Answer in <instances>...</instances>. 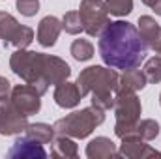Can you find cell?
I'll use <instances>...</instances> for the list:
<instances>
[{"label":"cell","mask_w":161,"mask_h":159,"mask_svg":"<svg viewBox=\"0 0 161 159\" xmlns=\"http://www.w3.org/2000/svg\"><path fill=\"white\" fill-rule=\"evenodd\" d=\"M80 97L82 96H80V90H79V86H77V82L62 80L54 88V101L62 109H73V107H77Z\"/></svg>","instance_id":"7c38bea8"},{"label":"cell","mask_w":161,"mask_h":159,"mask_svg":"<svg viewBox=\"0 0 161 159\" xmlns=\"http://www.w3.org/2000/svg\"><path fill=\"white\" fill-rule=\"evenodd\" d=\"M120 77L114 69H107L103 66H90L82 69L77 79V86L80 90V96L92 94V105L99 107L103 111H109L114 107V96Z\"/></svg>","instance_id":"7a4b0ae2"},{"label":"cell","mask_w":161,"mask_h":159,"mask_svg":"<svg viewBox=\"0 0 161 159\" xmlns=\"http://www.w3.org/2000/svg\"><path fill=\"white\" fill-rule=\"evenodd\" d=\"M43 52H32L25 49H17L11 54L9 66L15 75H19L26 84H32L41 96L47 92L49 82L43 79Z\"/></svg>","instance_id":"5b68a950"},{"label":"cell","mask_w":161,"mask_h":159,"mask_svg":"<svg viewBox=\"0 0 161 159\" xmlns=\"http://www.w3.org/2000/svg\"><path fill=\"white\" fill-rule=\"evenodd\" d=\"M17 9L25 17H34L40 11V0H17Z\"/></svg>","instance_id":"d4e9b609"},{"label":"cell","mask_w":161,"mask_h":159,"mask_svg":"<svg viewBox=\"0 0 161 159\" xmlns=\"http://www.w3.org/2000/svg\"><path fill=\"white\" fill-rule=\"evenodd\" d=\"M62 28L71 34V36H77L82 32V23H80V17H79V11H68L62 19Z\"/></svg>","instance_id":"44dd1931"},{"label":"cell","mask_w":161,"mask_h":159,"mask_svg":"<svg viewBox=\"0 0 161 159\" xmlns=\"http://www.w3.org/2000/svg\"><path fill=\"white\" fill-rule=\"evenodd\" d=\"M113 109H114V114H116L114 133L120 139L139 135L137 133V123H139V116H141L142 107H141V101H139L137 94L118 86Z\"/></svg>","instance_id":"3957f363"},{"label":"cell","mask_w":161,"mask_h":159,"mask_svg":"<svg viewBox=\"0 0 161 159\" xmlns=\"http://www.w3.org/2000/svg\"><path fill=\"white\" fill-rule=\"evenodd\" d=\"M53 148H51V156L54 157H77V144L73 140H69L64 135H58V139L51 140Z\"/></svg>","instance_id":"ac0fdd59"},{"label":"cell","mask_w":161,"mask_h":159,"mask_svg":"<svg viewBox=\"0 0 161 159\" xmlns=\"http://www.w3.org/2000/svg\"><path fill=\"white\" fill-rule=\"evenodd\" d=\"M159 103H161V96H159Z\"/></svg>","instance_id":"f1b7e54d"},{"label":"cell","mask_w":161,"mask_h":159,"mask_svg":"<svg viewBox=\"0 0 161 159\" xmlns=\"http://www.w3.org/2000/svg\"><path fill=\"white\" fill-rule=\"evenodd\" d=\"M142 2H144V4H146V6H150V8H152V4H154V2H156V0H142Z\"/></svg>","instance_id":"83f0119b"},{"label":"cell","mask_w":161,"mask_h":159,"mask_svg":"<svg viewBox=\"0 0 161 159\" xmlns=\"http://www.w3.org/2000/svg\"><path fill=\"white\" fill-rule=\"evenodd\" d=\"M9 94H11V82L6 77H0V101L9 99Z\"/></svg>","instance_id":"484cf974"},{"label":"cell","mask_w":161,"mask_h":159,"mask_svg":"<svg viewBox=\"0 0 161 159\" xmlns=\"http://www.w3.org/2000/svg\"><path fill=\"white\" fill-rule=\"evenodd\" d=\"M60 32H62V23L56 17L47 15L38 25V43L41 47H53L58 40Z\"/></svg>","instance_id":"5bb4252c"},{"label":"cell","mask_w":161,"mask_h":159,"mask_svg":"<svg viewBox=\"0 0 161 159\" xmlns=\"http://www.w3.org/2000/svg\"><path fill=\"white\" fill-rule=\"evenodd\" d=\"M41 94L32 86V84H19L11 90V101L13 105L25 114V116H32L40 111L41 107Z\"/></svg>","instance_id":"9c48e42d"},{"label":"cell","mask_w":161,"mask_h":159,"mask_svg":"<svg viewBox=\"0 0 161 159\" xmlns=\"http://www.w3.org/2000/svg\"><path fill=\"white\" fill-rule=\"evenodd\" d=\"M99 56L113 69H135L146 58L148 45L139 28L127 21L109 23L99 34Z\"/></svg>","instance_id":"6da1fadb"},{"label":"cell","mask_w":161,"mask_h":159,"mask_svg":"<svg viewBox=\"0 0 161 159\" xmlns=\"http://www.w3.org/2000/svg\"><path fill=\"white\" fill-rule=\"evenodd\" d=\"M26 137L38 140L41 144H49L54 137V127L49 125V123H30L26 125Z\"/></svg>","instance_id":"d6986e66"},{"label":"cell","mask_w":161,"mask_h":159,"mask_svg":"<svg viewBox=\"0 0 161 159\" xmlns=\"http://www.w3.org/2000/svg\"><path fill=\"white\" fill-rule=\"evenodd\" d=\"M86 156L92 159H97V157H114L118 156L116 152V146L111 139L107 137H97L94 140H90L88 148H86Z\"/></svg>","instance_id":"2e32d148"},{"label":"cell","mask_w":161,"mask_h":159,"mask_svg":"<svg viewBox=\"0 0 161 159\" xmlns=\"http://www.w3.org/2000/svg\"><path fill=\"white\" fill-rule=\"evenodd\" d=\"M79 17L82 23V30L88 36H99L101 30L111 23L109 9L103 0H80Z\"/></svg>","instance_id":"8992f818"},{"label":"cell","mask_w":161,"mask_h":159,"mask_svg":"<svg viewBox=\"0 0 161 159\" xmlns=\"http://www.w3.org/2000/svg\"><path fill=\"white\" fill-rule=\"evenodd\" d=\"M139 34L142 36L148 49L156 51V54L161 52V26L156 23L154 17H150V15L139 17Z\"/></svg>","instance_id":"8fae6325"},{"label":"cell","mask_w":161,"mask_h":159,"mask_svg":"<svg viewBox=\"0 0 161 159\" xmlns=\"http://www.w3.org/2000/svg\"><path fill=\"white\" fill-rule=\"evenodd\" d=\"M118 156H124V157H148V156H159V154L156 150H152L148 144H144V140L139 135H133V137L122 139V150Z\"/></svg>","instance_id":"9a60e30c"},{"label":"cell","mask_w":161,"mask_h":159,"mask_svg":"<svg viewBox=\"0 0 161 159\" xmlns=\"http://www.w3.org/2000/svg\"><path fill=\"white\" fill-rule=\"evenodd\" d=\"M45 156H47V152H45L43 144L26 135L17 139L13 148L8 152V157H45Z\"/></svg>","instance_id":"4fadbf2b"},{"label":"cell","mask_w":161,"mask_h":159,"mask_svg":"<svg viewBox=\"0 0 161 159\" xmlns=\"http://www.w3.org/2000/svg\"><path fill=\"white\" fill-rule=\"evenodd\" d=\"M146 75H144V71H141V69H127L124 75L120 77V82H118V86L120 88H125V90H131V92H137V90H142L144 86H146Z\"/></svg>","instance_id":"e0dca14e"},{"label":"cell","mask_w":161,"mask_h":159,"mask_svg":"<svg viewBox=\"0 0 161 159\" xmlns=\"http://www.w3.org/2000/svg\"><path fill=\"white\" fill-rule=\"evenodd\" d=\"M137 133H139V137H141L142 140H152V139L158 137L159 125H158V122H154V120H142L141 123H137Z\"/></svg>","instance_id":"cb8c5ba5"},{"label":"cell","mask_w":161,"mask_h":159,"mask_svg":"<svg viewBox=\"0 0 161 159\" xmlns=\"http://www.w3.org/2000/svg\"><path fill=\"white\" fill-rule=\"evenodd\" d=\"M0 40L4 41V47L26 49L34 41V30L30 26L19 25L9 13L0 11Z\"/></svg>","instance_id":"52a82bcc"},{"label":"cell","mask_w":161,"mask_h":159,"mask_svg":"<svg viewBox=\"0 0 161 159\" xmlns=\"http://www.w3.org/2000/svg\"><path fill=\"white\" fill-rule=\"evenodd\" d=\"M144 75H146V80L148 82H154V84H158L161 82V56H154V58H150L148 62H146V66H144Z\"/></svg>","instance_id":"7402d4cb"},{"label":"cell","mask_w":161,"mask_h":159,"mask_svg":"<svg viewBox=\"0 0 161 159\" xmlns=\"http://www.w3.org/2000/svg\"><path fill=\"white\" fill-rule=\"evenodd\" d=\"M105 114L99 107H86L82 111H75L68 114L66 118H60L53 127L56 135L64 137H75V139H86L99 123H103Z\"/></svg>","instance_id":"277c9868"},{"label":"cell","mask_w":161,"mask_h":159,"mask_svg":"<svg viewBox=\"0 0 161 159\" xmlns=\"http://www.w3.org/2000/svg\"><path fill=\"white\" fill-rule=\"evenodd\" d=\"M152 9H154L158 15H161V0H156V2L152 4Z\"/></svg>","instance_id":"4316f807"},{"label":"cell","mask_w":161,"mask_h":159,"mask_svg":"<svg viewBox=\"0 0 161 159\" xmlns=\"http://www.w3.org/2000/svg\"><path fill=\"white\" fill-rule=\"evenodd\" d=\"M107 9L111 15H116V17H124V15H129L133 11V0H107Z\"/></svg>","instance_id":"603a6c76"},{"label":"cell","mask_w":161,"mask_h":159,"mask_svg":"<svg viewBox=\"0 0 161 159\" xmlns=\"http://www.w3.org/2000/svg\"><path fill=\"white\" fill-rule=\"evenodd\" d=\"M71 73V68L58 56L45 54L43 58V79L49 84H58L62 80H68Z\"/></svg>","instance_id":"30bf717a"},{"label":"cell","mask_w":161,"mask_h":159,"mask_svg":"<svg viewBox=\"0 0 161 159\" xmlns=\"http://www.w3.org/2000/svg\"><path fill=\"white\" fill-rule=\"evenodd\" d=\"M28 116H25L11 99L0 101V135H17L23 133L28 125Z\"/></svg>","instance_id":"ba28073f"},{"label":"cell","mask_w":161,"mask_h":159,"mask_svg":"<svg viewBox=\"0 0 161 159\" xmlns=\"http://www.w3.org/2000/svg\"><path fill=\"white\" fill-rule=\"evenodd\" d=\"M71 56L79 62H84V60H90L94 56V45L88 40H75L71 43V49H69Z\"/></svg>","instance_id":"ffe728a7"}]
</instances>
